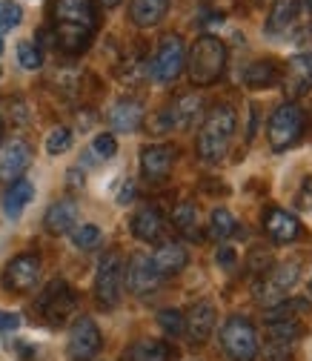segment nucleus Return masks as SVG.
Instances as JSON below:
<instances>
[{
	"mask_svg": "<svg viewBox=\"0 0 312 361\" xmlns=\"http://www.w3.org/2000/svg\"><path fill=\"white\" fill-rule=\"evenodd\" d=\"M235 126H238V115L230 104H218L206 112L201 132H198V155L206 164H218L224 161L230 152V144L235 138Z\"/></svg>",
	"mask_w": 312,
	"mask_h": 361,
	"instance_id": "f257e3e1",
	"label": "nucleus"
},
{
	"mask_svg": "<svg viewBox=\"0 0 312 361\" xmlns=\"http://www.w3.org/2000/svg\"><path fill=\"white\" fill-rule=\"evenodd\" d=\"M192 86H212L227 69V47L215 35H201L187 55V66Z\"/></svg>",
	"mask_w": 312,
	"mask_h": 361,
	"instance_id": "f03ea898",
	"label": "nucleus"
},
{
	"mask_svg": "<svg viewBox=\"0 0 312 361\" xmlns=\"http://www.w3.org/2000/svg\"><path fill=\"white\" fill-rule=\"evenodd\" d=\"M220 350L230 361H255L261 353L258 330L247 315H230L220 327Z\"/></svg>",
	"mask_w": 312,
	"mask_h": 361,
	"instance_id": "7ed1b4c3",
	"label": "nucleus"
},
{
	"mask_svg": "<svg viewBox=\"0 0 312 361\" xmlns=\"http://www.w3.org/2000/svg\"><path fill=\"white\" fill-rule=\"evenodd\" d=\"M304 112L298 104L292 101H284L273 115H270V123H266V141H270L273 152H287L301 135H304Z\"/></svg>",
	"mask_w": 312,
	"mask_h": 361,
	"instance_id": "20e7f679",
	"label": "nucleus"
},
{
	"mask_svg": "<svg viewBox=\"0 0 312 361\" xmlns=\"http://www.w3.org/2000/svg\"><path fill=\"white\" fill-rule=\"evenodd\" d=\"M187 66V49H184V40L181 35H166L161 37L158 43V52L155 58L149 61V75L158 80V83H175L177 78H181Z\"/></svg>",
	"mask_w": 312,
	"mask_h": 361,
	"instance_id": "39448f33",
	"label": "nucleus"
},
{
	"mask_svg": "<svg viewBox=\"0 0 312 361\" xmlns=\"http://www.w3.org/2000/svg\"><path fill=\"white\" fill-rule=\"evenodd\" d=\"M123 295V258L118 252H106L98 261L95 273V298L104 310H112L120 304Z\"/></svg>",
	"mask_w": 312,
	"mask_h": 361,
	"instance_id": "423d86ee",
	"label": "nucleus"
},
{
	"mask_svg": "<svg viewBox=\"0 0 312 361\" xmlns=\"http://www.w3.org/2000/svg\"><path fill=\"white\" fill-rule=\"evenodd\" d=\"M298 276H301V264L298 261H284V264H275L266 279L255 287V301L263 304V307H275L278 301L287 298V293L298 284Z\"/></svg>",
	"mask_w": 312,
	"mask_h": 361,
	"instance_id": "0eeeda50",
	"label": "nucleus"
},
{
	"mask_svg": "<svg viewBox=\"0 0 312 361\" xmlns=\"http://www.w3.org/2000/svg\"><path fill=\"white\" fill-rule=\"evenodd\" d=\"M263 32L275 40L287 37L289 43H298L306 35V29H301V0H273Z\"/></svg>",
	"mask_w": 312,
	"mask_h": 361,
	"instance_id": "6e6552de",
	"label": "nucleus"
},
{
	"mask_svg": "<svg viewBox=\"0 0 312 361\" xmlns=\"http://www.w3.org/2000/svg\"><path fill=\"white\" fill-rule=\"evenodd\" d=\"M75 304H77L75 290L66 281H52L46 290L40 293V298H37V312L46 319V324L61 327V324H66V319L72 315Z\"/></svg>",
	"mask_w": 312,
	"mask_h": 361,
	"instance_id": "1a4fd4ad",
	"label": "nucleus"
},
{
	"mask_svg": "<svg viewBox=\"0 0 312 361\" xmlns=\"http://www.w3.org/2000/svg\"><path fill=\"white\" fill-rule=\"evenodd\" d=\"M123 281H126L129 293H135L138 298L152 295L161 287V276H158V269L152 264V255H146V252L132 255L129 264L123 267Z\"/></svg>",
	"mask_w": 312,
	"mask_h": 361,
	"instance_id": "9d476101",
	"label": "nucleus"
},
{
	"mask_svg": "<svg viewBox=\"0 0 312 361\" xmlns=\"http://www.w3.org/2000/svg\"><path fill=\"white\" fill-rule=\"evenodd\" d=\"M40 269H43L40 255H35V252H20V255H15V258L6 264V269H4V287L12 290V293H29V290H35V284L40 281Z\"/></svg>",
	"mask_w": 312,
	"mask_h": 361,
	"instance_id": "9b49d317",
	"label": "nucleus"
},
{
	"mask_svg": "<svg viewBox=\"0 0 312 361\" xmlns=\"http://www.w3.org/2000/svg\"><path fill=\"white\" fill-rule=\"evenodd\" d=\"M52 23L77 26V29H98V9L92 0H52Z\"/></svg>",
	"mask_w": 312,
	"mask_h": 361,
	"instance_id": "f8f14e48",
	"label": "nucleus"
},
{
	"mask_svg": "<svg viewBox=\"0 0 312 361\" xmlns=\"http://www.w3.org/2000/svg\"><path fill=\"white\" fill-rule=\"evenodd\" d=\"M104 347V336L92 319H77L69 333V358L72 361H92Z\"/></svg>",
	"mask_w": 312,
	"mask_h": 361,
	"instance_id": "ddd939ff",
	"label": "nucleus"
},
{
	"mask_svg": "<svg viewBox=\"0 0 312 361\" xmlns=\"http://www.w3.org/2000/svg\"><path fill=\"white\" fill-rule=\"evenodd\" d=\"M281 86H284V95L295 104V98L306 95L312 89V52H301L292 55L287 61V69L281 75Z\"/></svg>",
	"mask_w": 312,
	"mask_h": 361,
	"instance_id": "4468645a",
	"label": "nucleus"
},
{
	"mask_svg": "<svg viewBox=\"0 0 312 361\" xmlns=\"http://www.w3.org/2000/svg\"><path fill=\"white\" fill-rule=\"evenodd\" d=\"M32 164V147L20 138H9L0 141V180L4 184H12L18 180Z\"/></svg>",
	"mask_w": 312,
	"mask_h": 361,
	"instance_id": "2eb2a0df",
	"label": "nucleus"
},
{
	"mask_svg": "<svg viewBox=\"0 0 312 361\" xmlns=\"http://www.w3.org/2000/svg\"><path fill=\"white\" fill-rule=\"evenodd\" d=\"M141 175L149 180V184H161L166 180L172 164H175V147L169 144H149L141 149Z\"/></svg>",
	"mask_w": 312,
	"mask_h": 361,
	"instance_id": "dca6fc26",
	"label": "nucleus"
},
{
	"mask_svg": "<svg viewBox=\"0 0 312 361\" xmlns=\"http://www.w3.org/2000/svg\"><path fill=\"white\" fill-rule=\"evenodd\" d=\"M215 330V307L212 301H195L184 315V333L192 344H204Z\"/></svg>",
	"mask_w": 312,
	"mask_h": 361,
	"instance_id": "f3484780",
	"label": "nucleus"
},
{
	"mask_svg": "<svg viewBox=\"0 0 312 361\" xmlns=\"http://www.w3.org/2000/svg\"><path fill=\"white\" fill-rule=\"evenodd\" d=\"M263 230L275 244H292L301 235V221L292 212H287L281 207H273V209L263 212Z\"/></svg>",
	"mask_w": 312,
	"mask_h": 361,
	"instance_id": "a211bd4d",
	"label": "nucleus"
},
{
	"mask_svg": "<svg viewBox=\"0 0 312 361\" xmlns=\"http://www.w3.org/2000/svg\"><path fill=\"white\" fill-rule=\"evenodd\" d=\"M169 118L172 129H192L195 121L204 115V98L198 92H187V95H177L172 106L163 109Z\"/></svg>",
	"mask_w": 312,
	"mask_h": 361,
	"instance_id": "6ab92c4d",
	"label": "nucleus"
},
{
	"mask_svg": "<svg viewBox=\"0 0 312 361\" xmlns=\"http://www.w3.org/2000/svg\"><path fill=\"white\" fill-rule=\"evenodd\" d=\"M144 123V104L138 98H118L109 109V126L115 132L132 135L138 132V126Z\"/></svg>",
	"mask_w": 312,
	"mask_h": 361,
	"instance_id": "aec40b11",
	"label": "nucleus"
},
{
	"mask_svg": "<svg viewBox=\"0 0 312 361\" xmlns=\"http://www.w3.org/2000/svg\"><path fill=\"white\" fill-rule=\"evenodd\" d=\"M129 227H132V235H135L138 241H144V244H155V241L163 235V215H161L158 207L146 204V207H141L135 215H132Z\"/></svg>",
	"mask_w": 312,
	"mask_h": 361,
	"instance_id": "412c9836",
	"label": "nucleus"
},
{
	"mask_svg": "<svg viewBox=\"0 0 312 361\" xmlns=\"http://www.w3.org/2000/svg\"><path fill=\"white\" fill-rule=\"evenodd\" d=\"M152 264H155V269H158L161 279H163V276H177L181 269H187L189 252H187V247H184L181 241H163V244L155 250Z\"/></svg>",
	"mask_w": 312,
	"mask_h": 361,
	"instance_id": "4be33fe9",
	"label": "nucleus"
},
{
	"mask_svg": "<svg viewBox=\"0 0 312 361\" xmlns=\"http://www.w3.org/2000/svg\"><path fill=\"white\" fill-rule=\"evenodd\" d=\"M75 224H77V204L72 198H61L55 201L46 215H43V227H46V233L52 235H66L75 230Z\"/></svg>",
	"mask_w": 312,
	"mask_h": 361,
	"instance_id": "5701e85b",
	"label": "nucleus"
},
{
	"mask_svg": "<svg viewBox=\"0 0 312 361\" xmlns=\"http://www.w3.org/2000/svg\"><path fill=\"white\" fill-rule=\"evenodd\" d=\"M169 12V0H132L129 4V20L138 29L158 26Z\"/></svg>",
	"mask_w": 312,
	"mask_h": 361,
	"instance_id": "b1692460",
	"label": "nucleus"
},
{
	"mask_svg": "<svg viewBox=\"0 0 312 361\" xmlns=\"http://www.w3.org/2000/svg\"><path fill=\"white\" fill-rule=\"evenodd\" d=\"M169 358H175V350L166 341H152V338L129 344L120 355V361H169Z\"/></svg>",
	"mask_w": 312,
	"mask_h": 361,
	"instance_id": "393cba45",
	"label": "nucleus"
},
{
	"mask_svg": "<svg viewBox=\"0 0 312 361\" xmlns=\"http://www.w3.org/2000/svg\"><path fill=\"white\" fill-rule=\"evenodd\" d=\"M32 201H35V184H32V180H26V178H18V180H12V187L4 195V212L9 218H20V212Z\"/></svg>",
	"mask_w": 312,
	"mask_h": 361,
	"instance_id": "a878e982",
	"label": "nucleus"
},
{
	"mask_svg": "<svg viewBox=\"0 0 312 361\" xmlns=\"http://www.w3.org/2000/svg\"><path fill=\"white\" fill-rule=\"evenodd\" d=\"M244 83L249 89H270L281 83V72L273 61H255L244 69Z\"/></svg>",
	"mask_w": 312,
	"mask_h": 361,
	"instance_id": "bb28decb",
	"label": "nucleus"
},
{
	"mask_svg": "<svg viewBox=\"0 0 312 361\" xmlns=\"http://www.w3.org/2000/svg\"><path fill=\"white\" fill-rule=\"evenodd\" d=\"M263 333H266V344H284V347H292V344L304 336V324H301V319L266 322Z\"/></svg>",
	"mask_w": 312,
	"mask_h": 361,
	"instance_id": "cd10ccee",
	"label": "nucleus"
},
{
	"mask_svg": "<svg viewBox=\"0 0 312 361\" xmlns=\"http://www.w3.org/2000/svg\"><path fill=\"white\" fill-rule=\"evenodd\" d=\"M172 224H175V230L181 235H187L192 241L201 238V233H198V207L192 201H181L172 209Z\"/></svg>",
	"mask_w": 312,
	"mask_h": 361,
	"instance_id": "c85d7f7f",
	"label": "nucleus"
},
{
	"mask_svg": "<svg viewBox=\"0 0 312 361\" xmlns=\"http://www.w3.org/2000/svg\"><path fill=\"white\" fill-rule=\"evenodd\" d=\"M309 315V301L306 298H284L275 307H266L263 322H287V319H301Z\"/></svg>",
	"mask_w": 312,
	"mask_h": 361,
	"instance_id": "c756f323",
	"label": "nucleus"
},
{
	"mask_svg": "<svg viewBox=\"0 0 312 361\" xmlns=\"http://www.w3.org/2000/svg\"><path fill=\"white\" fill-rule=\"evenodd\" d=\"M235 233H238L235 215H232L227 207L212 209V215H209V238H212V241H227V238L235 235Z\"/></svg>",
	"mask_w": 312,
	"mask_h": 361,
	"instance_id": "7c9ffc66",
	"label": "nucleus"
},
{
	"mask_svg": "<svg viewBox=\"0 0 312 361\" xmlns=\"http://www.w3.org/2000/svg\"><path fill=\"white\" fill-rule=\"evenodd\" d=\"M101 238H104V233H101L98 224H75V230H72V244L83 252L95 250L101 244Z\"/></svg>",
	"mask_w": 312,
	"mask_h": 361,
	"instance_id": "2f4dec72",
	"label": "nucleus"
},
{
	"mask_svg": "<svg viewBox=\"0 0 312 361\" xmlns=\"http://www.w3.org/2000/svg\"><path fill=\"white\" fill-rule=\"evenodd\" d=\"M18 63H20L23 69H29V72L40 69V66H43V49L37 47L35 40H20V43H18Z\"/></svg>",
	"mask_w": 312,
	"mask_h": 361,
	"instance_id": "473e14b6",
	"label": "nucleus"
},
{
	"mask_svg": "<svg viewBox=\"0 0 312 361\" xmlns=\"http://www.w3.org/2000/svg\"><path fill=\"white\" fill-rule=\"evenodd\" d=\"M158 324L166 336L177 338V336H184V312L181 310H175V307H166L158 312Z\"/></svg>",
	"mask_w": 312,
	"mask_h": 361,
	"instance_id": "72a5a7b5",
	"label": "nucleus"
},
{
	"mask_svg": "<svg viewBox=\"0 0 312 361\" xmlns=\"http://www.w3.org/2000/svg\"><path fill=\"white\" fill-rule=\"evenodd\" d=\"M89 155H92L95 161H109L118 155V141H115V135L112 132H101L95 135V141L92 147H89Z\"/></svg>",
	"mask_w": 312,
	"mask_h": 361,
	"instance_id": "f704fd0d",
	"label": "nucleus"
},
{
	"mask_svg": "<svg viewBox=\"0 0 312 361\" xmlns=\"http://www.w3.org/2000/svg\"><path fill=\"white\" fill-rule=\"evenodd\" d=\"M20 20H23V9L15 0H4V4H0V37L12 32L15 26H20Z\"/></svg>",
	"mask_w": 312,
	"mask_h": 361,
	"instance_id": "c9c22d12",
	"label": "nucleus"
},
{
	"mask_svg": "<svg viewBox=\"0 0 312 361\" xmlns=\"http://www.w3.org/2000/svg\"><path fill=\"white\" fill-rule=\"evenodd\" d=\"M72 147V129L69 126H55L46 138V152L49 155H63Z\"/></svg>",
	"mask_w": 312,
	"mask_h": 361,
	"instance_id": "e433bc0d",
	"label": "nucleus"
},
{
	"mask_svg": "<svg viewBox=\"0 0 312 361\" xmlns=\"http://www.w3.org/2000/svg\"><path fill=\"white\" fill-rule=\"evenodd\" d=\"M289 358H292V347H284V344L263 347V361H289Z\"/></svg>",
	"mask_w": 312,
	"mask_h": 361,
	"instance_id": "4c0bfd02",
	"label": "nucleus"
},
{
	"mask_svg": "<svg viewBox=\"0 0 312 361\" xmlns=\"http://www.w3.org/2000/svg\"><path fill=\"white\" fill-rule=\"evenodd\" d=\"M215 264H218L220 269H235V264H238L235 250H232V247H218V252H215Z\"/></svg>",
	"mask_w": 312,
	"mask_h": 361,
	"instance_id": "58836bf2",
	"label": "nucleus"
},
{
	"mask_svg": "<svg viewBox=\"0 0 312 361\" xmlns=\"http://www.w3.org/2000/svg\"><path fill=\"white\" fill-rule=\"evenodd\" d=\"M120 207H126V204H132L135 201V180L132 178H126L123 184H120V190H118V198H115Z\"/></svg>",
	"mask_w": 312,
	"mask_h": 361,
	"instance_id": "ea45409f",
	"label": "nucleus"
},
{
	"mask_svg": "<svg viewBox=\"0 0 312 361\" xmlns=\"http://www.w3.org/2000/svg\"><path fill=\"white\" fill-rule=\"evenodd\" d=\"M20 327V315L18 312H0V330L4 333H15Z\"/></svg>",
	"mask_w": 312,
	"mask_h": 361,
	"instance_id": "a19ab883",
	"label": "nucleus"
},
{
	"mask_svg": "<svg viewBox=\"0 0 312 361\" xmlns=\"http://www.w3.org/2000/svg\"><path fill=\"white\" fill-rule=\"evenodd\" d=\"M69 184H75V187H83V175L77 178V169H69Z\"/></svg>",
	"mask_w": 312,
	"mask_h": 361,
	"instance_id": "79ce46f5",
	"label": "nucleus"
},
{
	"mask_svg": "<svg viewBox=\"0 0 312 361\" xmlns=\"http://www.w3.org/2000/svg\"><path fill=\"white\" fill-rule=\"evenodd\" d=\"M98 4H101L104 9H115V6L120 4V0H98Z\"/></svg>",
	"mask_w": 312,
	"mask_h": 361,
	"instance_id": "37998d69",
	"label": "nucleus"
},
{
	"mask_svg": "<svg viewBox=\"0 0 312 361\" xmlns=\"http://www.w3.org/2000/svg\"><path fill=\"white\" fill-rule=\"evenodd\" d=\"M301 4H304V6H306V9L312 12V0H301Z\"/></svg>",
	"mask_w": 312,
	"mask_h": 361,
	"instance_id": "c03bdc74",
	"label": "nucleus"
},
{
	"mask_svg": "<svg viewBox=\"0 0 312 361\" xmlns=\"http://www.w3.org/2000/svg\"><path fill=\"white\" fill-rule=\"evenodd\" d=\"M4 49H6V43H4V37H0V55H4Z\"/></svg>",
	"mask_w": 312,
	"mask_h": 361,
	"instance_id": "a18cd8bd",
	"label": "nucleus"
},
{
	"mask_svg": "<svg viewBox=\"0 0 312 361\" xmlns=\"http://www.w3.org/2000/svg\"><path fill=\"white\" fill-rule=\"evenodd\" d=\"M0 138H4V118H0Z\"/></svg>",
	"mask_w": 312,
	"mask_h": 361,
	"instance_id": "49530a36",
	"label": "nucleus"
},
{
	"mask_svg": "<svg viewBox=\"0 0 312 361\" xmlns=\"http://www.w3.org/2000/svg\"><path fill=\"white\" fill-rule=\"evenodd\" d=\"M309 295H312V279H309Z\"/></svg>",
	"mask_w": 312,
	"mask_h": 361,
	"instance_id": "de8ad7c7",
	"label": "nucleus"
},
{
	"mask_svg": "<svg viewBox=\"0 0 312 361\" xmlns=\"http://www.w3.org/2000/svg\"><path fill=\"white\" fill-rule=\"evenodd\" d=\"M255 4H261V0H255Z\"/></svg>",
	"mask_w": 312,
	"mask_h": 361,
	"instance_id": "09e8293b",
	"label": "nucleus"
},
{
	"mask_svg": "<svg viewBox=\"0 0 312 361\" xmlns=\"http://www.w3.org/2000/svg\"><path fill=\"white\" fill-rule=\"evenodd\" d=\"M0 75H4V72H0Z\"/></svg>",
	"mask_w": 312,
	"mask_h": 361,
	"instance_id": "8fccbe9b",
	"label": "nucleus"
}]
</instances>
